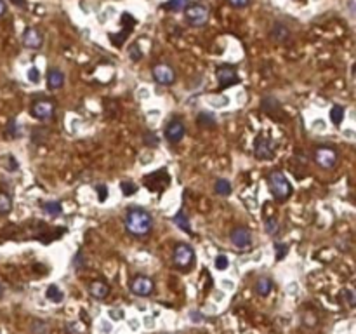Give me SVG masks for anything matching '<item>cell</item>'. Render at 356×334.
<instances>
[{
  "instance_id": "cell-24",
  "label": "cell",
  "mask_w": 356,
  "mask_h": 334,
  "mask_svg": "<svg viewBox=\"0 0 356 334\" xmlns=\"http://www.w3.org/2000/svg\"><path fill=\"white\" fill-rule=\"evenodd\" d=\"M344 115H346V112H344V106L340 105H335L334 108L330 110V119L335 125H340V122L344 120Z\"/></svg>"
},
{
  "instance_id": "cell-13",
  "label": "cell",
  "mask_w": 356,
  "mask_h": 334,
  "mask_svg": "<svg viewBox=\"0 0 356 334\" xmlns=\"http://www.w3.org/2000/svg\"><path fill=\"white\" fill-rule=\"evenodd\" d=\"M32 113H33V117H37V119H40V120L52 119V117H54V103H51V101H47V100L37 101L32 108Z\"/></svg>"
},
{
  "instance_id": "cell-30",
  "label": "cell",
  "mask_w": 356,
  "mask_h": 334,
  "mask_svg": "<svg viewBox=\"0 0 356 334\" xmlns=\"http://www.w3.org/2000/svg\"><path fill=\"white\" fill-rule=\"evenodd\" d=\"M275 249H276V260L278 261H282L287 256V253H289V245L287 244H276Z\"/></svg>"
},
{
  "instance_id": "cell-23",
  "label": "cell",
  "mask_w": 356,
  "mask_h": 334,
  "mask_svg": "<svg viewBox=\"0 0 356 334\" xmlns=\"http://www.w3.org/2000/svg\"><path fill=\"white\" fill-rule=\"evenodd\" d=\"M188 2L186 0H169V2L164 4V9L170 11V13H179V11L186 9Z\"/></svg>"
},
{
  "instance_id": "cell-40",
  "label": "cell",
  "mask_w": 356,
  "mask_h": 334,
  "mask_svg": "<svg viewBox=\"0 0 356 334\" xmlns=\"http://www.w3.org/2000/svg\"><path fill=\"white\" fill-rule=\"evenodd\" d=\"M6 11H7V7H6V2L4 0H0V18L6 14Z\"/></svg>"
},
{
  "instance_id": "cell-20",
  "label": "cell",
  "mask_w": 356,
  "mask_h": 334,
  "mask_svg": "<svg viewBox=\"0 0 356 334\" xmlns=\"http://www.w3.org/2000/svg\"><path fill=\"white\" fill-rule=\"evenodd\" d=\"M214 190H215V193L217 195H221V197H228L229 193H231V183L226 178H219L217 181H215V185H214Z\"/></svg>"
},
{
  "instance_id": "cell-35",
  "label": "cell",
  "mask_w": 356,
  "mask_h": 334,
  "mask_svg": "<svg viewBox=\"0 0 356 334\" xmlns=\"http://www.w3.org/2000/svg\"><path fill=\"white\" fill-rule=\"evenodd\" d=\"M229 6L233 7H238V9H242V7H247L249 4H251V0H228Z\"/></svg>"
},
{
  "instance_id": "cell-14",
  "label": "cell",
  "mask_w": 356,
  "mask_h": 334,
  "mask_svg": "<svg viewBox=\"0 0 356 334\" xmlns=\"http://www.w3.org/2000/svg\"><path fill=\"white\" fill-rule=\"evenodd\" d=\"M23 44L28 49H40L44 44V35L37 28H26L23 33Z\"/></svg>"
},
{
  "instance_id": "cell-3",
  "label": "cell",
  "mask_w": 356,
  "mask_h": 334,
  "mask_svg": "<svg viewBox=\"0 0 356 334\" xmlns=\"http://www.w3.org/2000/svg\"><path fill=\"white\" fill-rule=\"evenodd\" d=\"M184 16H186V21L195 28H200V26H205L207 21H209L210 11L207 6H202V4H193V6H188L184 9Z\"/></svg>"
},
{
  "instance_id": "cell-39",
  "label": "cell",
  "mask_w": 356,
  "mask_h": 334,
  "mask_svg": "<svg viewBox=\"0 0 356 334\" xmlns=\"http://www.w3.org/2000/svg\"><path fill=\"white\" fill-rule=\"evenodd\" d=\"M84 267V261H82V251H78L77 256H75V268H82Z\"/></svg>"
},
{
  "instance_id": "cell-41",
  "label": "cell",
  "mask_w": 356,
  "mask_h": 334,
  "mask_svg": "<svg viewBox=\"0 0 356 334\" xmlns=\"http://www.w3.org/2000/svg\"><path fill=\"white\" fill-rule=\"evenodd\" d=\"M11 2H13L14 6H18V7H26V0H11Z\"/></svg>"
},
{
  "instance_id": "cell-36",
  "label": "cell",
  "mask_w": 356,
  "mask_h": 334,
  "mask_svg": "<svg viewBox=\"0 0 356 334\" xmlns=\"http://www.w3.org/2000/svg\"><path fill=\"white\" fill-rule=\"evenodd\" d=\"M344 296H346V299H347V303H349V306H354V292H353V289H349V287H347V289H344Z\"/></svg>"
},
{
  "instance_id": "cell-15",
  "label": "cell",
  "mask_w": 356,
  "mask_h": 334,
  "mask_svg": "<svg viewBox=\"0 0 356 334\" xmlns=\"http://www.w3.org/2000/svg\"><path fill=\"white\" fill-rule=\"evenodd\" d=\"M271 39L280 42V44H283V42H287L290 39V30L287 25H283V23H275L271 28Z\"/></svg>"
},
{
  "instance_id": "cell-2",
  "label": "cell",
  "mask_w": 356,
  "mask_h": 334,
  "mask_svg": "<svg viewBox=\"0 0 356 334\" xmlns=\"http://www.w3.org/2000/svg\"><path fill=\"white\" fill-rule=\"evenodd\" d=\"M270 190L276 200H287L292 195V185L285 178V174L280 171L270 174Z\"/></svg>"
},
{
  "instance_id": "cell-12",
  "label": "cell",
  "mask_w": 356,
  "mask_h": 334,
  "mask_svg": "<svg viewBox=\"0 0 356 334\" xmlns=\"http://www.w3.org/2000/svg\"><path fill=\"white\" fill-rule=\"evenodd\" d=\"M153 289H155L153 280L148 279V277H143V275L136 277L131 282V291L138 296H150L151 292H153Z\"/></svg>"
},
{
  "instance_id": "cell-42",
  "label": "cell",
  "mask_w": 356,
  "mask_h": 334,
  "mask_svg": "<svg viewBox=\"0 0 356 334\" xmlns=\"http://www.w3.org/2000/svg\"><path fill=\"white\" fill-rule=\"evenodd\" d=\"M191 318H193V320H195V322L202 320V318H200V315H198V313H196V312H191Z\"/></svg>"
},
{
  "instance_id": "cell-34",
  "label": "cell",
  "mask_w": 356,
  "mask_h": 334,
  "mask_svg": "<svg viewBox=\"0 0 356 334\" xmlns=\"http://www.w3.org/2000/svg\"><path fill=\"white\" fill-rule=\"evenodd\" d=\"M28 78H30V82L39 84V80H40V73H39V70H37V68H30V70H28Z\"/></svg>"
},
{
  "instance_id": "cell-16",
  "label": "cell",
  "mask_w": 356,
  "mask_h": 334,
  "mask_svg": "<svg viewBox=\"0 0 356 334\" xmlns=\"http://www.w3.org/2000/svg\"><path fill=\"white\" fill-rule=\"evenodd\" d=\"M64 84V73L61 70H58V68H51V70L47 71V87L49 89H59V87H63Z\"/></svg>"
},
{
  "instance_id": "cell-21",
  "label": "cell",
  "mask_w": 356,
  "mask_h": 334,
  "mask_svg": "<svg viewBox=\"0 0 356 334\" xmlns=\"http://www.w3.org/2000/svg\"><path fill=\"white\" fill-rule=\"evenodd\" d=\"M174 223H176V226H179L181 230L188 231V233H191V225H189V218L186 216V212L184 211H179L176 216H174Z\"/></svg>"
},
{
  "instance_id": "cell-8",
  "label": "cell",
  "mask_w": 356,
  "mask_h": 334,
  "mask_svg": "<svg viewBox=\"0 0 356 334\" xmlns=\"http://www.w3.org/2000/svg\"><path fill=\"white\" fill-rule=\"evenodd\" d=\"M153 78L162 86H172L176 82V73H174V70L169 64L160 63L153 66Z\"/></svg>"
},
{
  "instance_id": "cell-32",
  "label": "cell",
  "mask_w": 356,
  "mask_h": 334,
  "mask_svg": "<svg viewBox=\"0 0 356 334\" xmlns=\"http://www.w3.org/2000/svg\"><path fill=\"white\" fill-rule=\"evenodd\" d=\"M33 334H45V331H47V324L42 320H37V322H33Z\"/></svg>"
},
{
  "instance_id": "cell-7",
  "label": "cell",
  "mask_w": 356,
  "mask_h": 334,
  "mask_svg": "<svg viewBox=\"0 0 356 334\" xmlns=\"http://www.w3.org/2000/svg\"><path fill=\"white\" fill-rule=\"evenodd\" d=\"M195 261V251L188 244H179L174 251V263L181 268H189Z\"/></svg>"
},
{
  "instance_id": "cell-33",
  "label": "cell",
  "mask_w": 356,
  "mask_h": 334,
  "mask_svg": "<svg viewBox=\"0 0 356 334\" xmlns=\"http://www.w3.org/2000/svg\"><path fill=\"white\" fill-rule=\"evenodd\" d=\"M96 190H97V199H99V202H104V200L108 199V187H104V185H99V187H97Z\"/></svg>"
},
{
  "instance_id": "cell-4",
  "label": "cell",
  "mask_w": 356,
  "mask_h": 334,
  "mask_svg": "<svg viewBox=\"0 0 356 334\" xmlns=\"http://www.w3.org/2000/svg\"><path fill=\"white\" fill-rule=\"evenodd\" d=\"M275 150H276V141L264 134L257 136L256 141H254V155L259 160H270V158H273L275 157Z\"/></svg>"
},
{
  "instance_id": "cell-38",
  "label": "cell",
  "mask_w": 356,
  "mask_h": 334,
  "mask_svg": "<svg viewBox=\"0 0 356 334\" xmlns=\"http://www.w3.org/2000/svg\"><path fill=\"white\" fill-rule=\"evenodd\" d=\"M145 143H146V145H151V146H155V145H157V143H158V139L155 138V134H151V132H150V134H146V138H145Z\"/></svg>"
},
{
  "instance_id": "cell-10",
  "label": "cell",
  "mask_w": 356,
  "mask_h": 334,
  "mask_svg": "<svg viewBox=\"0 0 356 334\" xmlns=\"http://www.w3.org/2000/svg\"><path fill=\"white\" fill-rule=\"evenodd\" d=\"M162 180H170L167 171L162 169V171H157V173L153 174H148L145 176V185L148 190H151V192H162L165 187H167V183H162Z\"/></svg>"
},
{
  "instance_id": "cell-37",
  "label": "cell",
  "mask_w": 356,
  "mask_h": 334,
  "mask_svg": "<svg viewBox=\"0 0 356 334\" xmlns=\"http://www.w3.org/2000/svg\"><path fill=\"white\" fill-rule=\"evenodd\" d=\"M7 134L16 136V120H9V125H7Z\"/></svg>"
},
{
  "instance_id": "cell-5",
  "label": "cell",
  "mask_w": 356,
  "mask_h": 334,
  "mask_svg": "<svg viewBox=\"0 0 356 334\" xmlns=\"http://www.w3.org/2000/svg\"><path fill=\"white\" fill-rule=\"evenodd\" d=\"M314 162L321 167V169H334L337 164V151L334 148L320 146L314 150Z\"/></svg>"
},
{
  "instance_id": "cell-28",
  "label": "cell",
  "mask_w": 356,
  "mask_h": 334,
  "mask_svg": "<svg viewBox=\"0 0 356 334\" xmlns=\"http://www.w3.org/2000/svg\"><path fill=\"white\" fill-rule=\"evenodd\" d=\"M120 188H122V192L126 197H131L138 192V187H136L134 183H131V181H122V183H120Z\"/></svg>"
},
{
  "instance_id": "cell-25",
  "label": "cell",
  "mask_w": 356,
  "mask_h": 334,
  "mask_svg": "<svg viewBox=\"0 0 356 334\" xmlns=\"http://www.w3.org/2000/svg\"><path fill=\"white\" fill-rule=\"evenodd\" d=\"M13 211V200L7 193H0V214H9Z\"/></svg>"
},
{
  "instance_id": "cell-18",
  "label": "cell",
  "mask_w": 356,
  "mask_h": 334,
  "mask_svg": "<svg viewBox=\"0 0 356 334\" xmlns=\"http://www.w3.org/2000/svg\"><path fill=\"white\" fill-rule=\"evenodd\" d=\"M273 289V282L270 277H261L259 280L256 282V292L259 296H268Z\"/></svg>"
},
{
  "instance_id": "cell-17",
  "label": "cell",
  "mask_w": 356,
  "mask_h": 334,
  "mask_svg": "<svg viewBox=\"0 0 356 334\" xmlns=\"http://www.w3.org/2000/svg\"><path fill=\"white\" fill-rule=\"evenodd\" d=\"M89 291H90V294H92L96 299H103V298L108 296L109 287L106 286L104 282H92V284H90V287H89Z\"/></svg>"
},
{
  "instance_id": "cell-26",
  "label": "cell",
  "mask_w": 356,
  "mask_h": 334,
  "mask_svg": "<svg viewBox=\"0 0 356 334\" xmlns=\"http://www.w3.org/2000/svg\"><path fill=\"white\" fill-rule=\"evenodd\" d=\"M198 124L202 125V127H215V125H217L214 115H210V113H207V112H203L198 115Z\"/></svg>"
},
{
  "instance_id": "cell-6",
  "label": "cell",
  "mask_w": 356,
  "mask_h": 334,
  "mask_svg": "<svg viewBox=\"0 0 356 334\" xmlns=\"http://www.w3.org/2000/svg\"><path fill=\"white\" fill-rule=\"evenodd\" d=\"M215 78H217L221 89H226V87L234 86V84L240 82L238 71L234 70L233 66H228V64H222V66H219L217 70H215Z\"/></svg>"
},
{
  "instance_id": "cell-22",
  "label": "cell",
  "mask_w": 356,
  "mask_h": 334,
  "mask_svg": "<svg viewBox=\"0 0 356 334\" xmlns=\"http://www.w3.org/2000/svg\"><path fill=\"white\" fill-rule=\"evenodd\" d=\"M45 296H47V299H51L52 303H61L63 298H64L63 291L59 289L56 284H51V286L45 289Z\"/></svg>"
},
{
  "instance_id": "cell-19",
  "label": "cell",
  "mask_w": 356,
  "mask_h": 334,
  "mask_svg": "<svg viewBox=\"0 0 356 334\" xmlns=\"http://www.w3.org/2000/svg\"><path fill=\"white\" fill-rule=\"evenodd\" d=\"M42 211H44L47 216L54 218V216H59V214H61L63 207H61V204H59L58 200H49V202H44V204H42Z\"/></svg>"
},
{
  "instance_id": "cell-1",
  "label": "cell",
  "mask_w": 356,
  "mask_h": 334,
  "mask_svg": "<svg viewBox=\"0 0 356 334\" xmlns=\"http://www.w3.org/2000/svg\"><path fill=\"white\" fill-rule=\"evenodd\" d=\"M126 228L134 237H145L153 228V218L146 209L132 207L126 216Z\"/></svg>"
},
{
  "instance_id": "cell-11",
  "label": "cell",
  "mask_w": 356,
  "mask_h": 334,
  "mask_svg": "<svg viewBox=\"0 0 356 334\" xmlns=\"http://www.w3.org/2000/svg\"><path fill=\"white\" fill-rule=\"evenodd\" d=\"M229 238L238 249H247V247H251V244H252V233L247 228H244V226L234 228L233 231H231Z\"/></svg>"
},
{
  "instance_id": "cell-27",
  "label": "cell",
  "mask_w": 356,
  "mask_h": 334,
  "mask_svg": "<svg viewBox=\"0 0 356 334\" xmlns=\"http://www.w3.org/2000/svg\"><path fill=\"white\" fill-rule=\"evenodd\" d=\"M264 228H266V233L276 235V233H278V230H280L278 219H276V218H268L266 223H264Z\"/></svg>"
},
{
  "instance_id": "cell-9",
  "label": "cell",
  "mask_w": 356,
  "mask_h": 334,
  "mask_svg": "<svg viewBox=\"0 0 356 334\" xmlns=\"http://www.w3.org/2000/svg\"><path fill=\"white\" fill-rule=\"evenodd\" d=\"M184 134H186V129H184V124L181 122L179 119L169 122V125L165 127V138H167V141L172 143V145L181 143V139L184 138Z\"/></svg>"
},
{
  "instance_id": "cell-29",
  "label": "cell",
  "mask_w": 356,
  "mask_h": 334,
  "mask_svg": "<svg viewBox=\"0 0 356 334\" xmlns=\"http://www.w3.org/2000/svg\"><path fill=\"white\" fill-rule=\"evenodd\" d=\"M214 265H215V268H217V270H226V268H228V265H229L228 256H224V254H219V256H215Z\"/></svg>"
},
{
  "instance_id": "cell-31",
  "label": "cell",
  "mask_w": 356,
  "mask_h": 334,
  "mask_svg": "<svg viewBox=\"0 0 356 334\" xmlns=\"http://www.w3.org/2000/svg\"><path fill=\"white\" fill-rule=\"evenodd\" d=\"M129 56H131L132 61H139V59L143 58V52H141V49H139V45H138V44L132 45L131 51H129Z\"/></svg>"
}]
</instances>
